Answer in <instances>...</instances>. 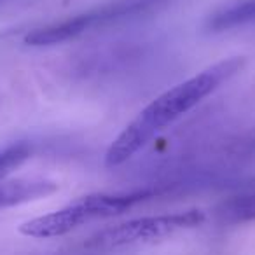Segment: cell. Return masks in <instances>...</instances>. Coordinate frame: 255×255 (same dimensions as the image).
Instances as JSON below:
<instances>
[{"label":"cell","mask_w":255,"mask_h":255,"mask_svg":"<svg viewBox=\"0 0 255 255\" xmlns=\"http://www.w3.org/2000/svg\"><path fill=\"white\" fill-rule=\"evenodd\" d=\"M247 65L245 56H231L213 63L191 79L173 86L150 102L131 123L119 133L105 154V166L117 168L131 159L164 128L198 107L206 96L229 82Z\"/></svg>","instance_id":"6da1fadb"},{"label":"cell","mask_w":255,"mask_h":255,"mask_svg":"<svg viewBox=\"0 0 255 255\" xmlns=\"http://www.w3.org/2000/svg\"><path fill=\"white\" fill-rule=\"evenodd\" d=\"M184 187H187V184L173 182L166 185L157 184L152 187L135 189L129 192H100V194L82 196L56 212L23 222L19 226V233L30 238H39V240L65 236L88 222L117 217L142 203L152 201L166 194H173Z\"/></svg>","instance_id":"7a4b0ae2"},{"label":"cell","mask_w":255,"mask_h":255,"mask_svg":"<svg viewBox=\"0 0 255 255\" xmlns=\"http://www.w3.org/2000/svg\"><path fill=\"white\" fill-rule=\"evenodd\" d=\"M168 4H171V0H112L72 18L40 26L25 37V42L28 46L37 47L54 46V44L77 39L93 30H102L107 26L159 12Z\"/></svg>","instance_id":"3957f363"},{"label":"cell","mask_w":255,"mask_h":255,"mask_svg":"<svg viewBox=\"0 0 255 255\" xmlns=\"http://www.w3.org/2000/svg\"><path fill=\"white\" fill-rule=\"evenodd\" d=\"M205 219L206 217L201 210H185V212L140 217V219L128 220L116 227H107L88 241V247L116 248L145 243V241H152L157 238L170 236L178 231L198 227L205 222Z\"/></svg>","instance_id":"277c9868"},{"label":"cell","mask_w":255,"mask_h":255,"mask_svg":"<svg viewBox=\"0 0 255 255\" xmlns=\"http://www.w3.org/2000/svg\"><path fill=\"white\" fill-rule=\"evenodd\" d=\"M56 191L58 184L51 180H44V178H23V180L2 182L0 184V210L47 198Z\"/></svg>","instance_id":"5b68a950"},{"label":"cell","mask_w":255,"mask_h":255,"mask_svg":"<svg viewBox=\"0 0 255 255\" xmlns=\"http://www.w3.org/2000/svg\"><path fill=\"white\" fill-rule=\"evenodd\" d=\"M255 23V0H233L206 18L205 30L208 33H222Z\"/></svg>","instance_id":"8992f818"},{"label":"cell","mask_w":255,"mask_h":255,"mask_svg":"<svg viewBox=\"0 0 255 255\" xmlns=\"http://www.w3.org/2000/svg\"><path fill=\"white\" fill-rule=\"evenodd\" d=\"M222 224H247L255 220V184L226 198L215 210Z\"/></svg>","instance_id":"52a82bcc"},{"label":"cell","mask_w":255,"mask_h":255,"mask_svg":"<svg viewBox=\"0 0 255 255\" xmlns=\"http://www.w3.org/2000/svg\"><path fill=\"white\" fill-rule=\"evenodd\" d=\"M229 150L234 154H240V156H255V131H250L245 136H241L238 142L233 143Z\"/></svg>","instance_id":"ba28073f"}]
</instances>
